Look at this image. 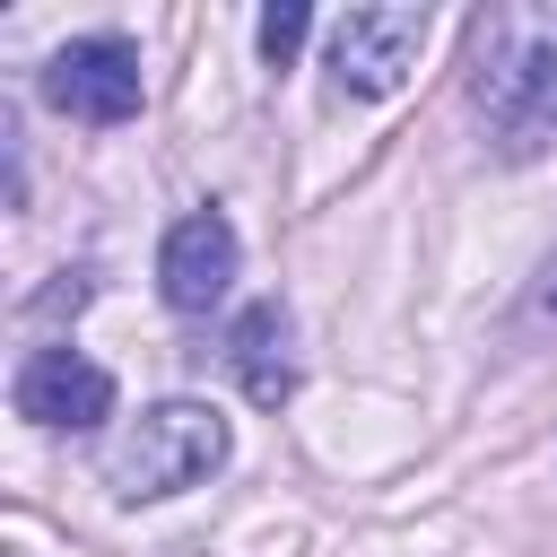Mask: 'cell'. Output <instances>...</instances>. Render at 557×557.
<instances>
[{
	"mask_svg": "<svg viewBox=\"0 0 557 557\" xmlns=\"http://www.w3.org/2000/svg\"><path fill=\"white\" fill-rule=\"evenodd\" d=\"M139 52L122 35H87V44H61L44 61V104H61L70 122H131L139 113Z\"/></svg>",
	"mask_w": 557,
	"mask_h": 557,
	"instance_id": "3957f363",
	"label": "cell"
},
{
	"mask_svg": "<svg viewBox=\"0 0 557 557\" xmlns=\"http://www.w3.org/2000/svg\"><path fill=\"white\" fill-rule=\"evenodd\" d=\"M479 113L505 157H540L557 139V44H531L513 70H479Z\"/></svg>",
	"mask_w": 557,
	"mask_h": 557,
	"instance_id": "5b68a950",
	"label": "cell"
},
{
	"mask_svg": "<svg viewBox=\"0 0 557 557\" xmlns=\"http://www.w3.org/2000/svg\"><path fill=\"white\" fill-rule=\"evenodd\" d=\"M226 287H235V226L218 209L174 218L157 244V296L174 313H209V305H226Z\"/></svg>",
	"mask_w": 557,
	"mask_h": 557,
	"instance_id": "8992f818",
	"label": "cell"
},
{
	"mask_svg": "<svg viewBox=\"0 0 557 557\" xmlns=\"http://www.w3.org/2000/svg\"><path fill=\"white\" fill-rule=\"evenodd\" d=\"M522 313H531V331H557V252L540 261V278H531V305H522Z\"/></svg>",
	"mask_w": 557,
	"mask_h": 557,
	"instance_id": "9c48e42d",
	"label": "cell"
},
{
	"mask_svg": "<svg viewBox=\"0 0 557 557\" xmlns=\"http://www.w3.org/2000/svg\"><path fill=\"white\" fill-rule=\"evenodd\" d=\"M305 35H313V9H305V0L261 9V61H270V70H287V61L305 52Z\"/></svg>",
	"mask_w": 557,
	"mask_h": 557,
	"instance_id": "ba28073f",
	"label": "cell"
},
{
	"mask_svg": "<svg viewBox=\"0 0 557 557\" xmlns=\"http://www.w3.org/2000/svg\"><path fill=\"white\" fill-rule=\"evenodd\" d=\"M17 418L52 426V435H87L113 418V374L78 348H26L17 366Z\"/></svg>",
	"mask_w": 557,
	"mask_h": 557,
	"instance_id": "277c9868",
	"label": "cell"
},
{
	"mask_svg": "<svg viewBox=\"0 0 557 557\" xmlns=\"http://www.w3.org/2000/svg\"><path fill=\"white\" fill-rule=\"evenodd\" d=\"M226 366H235V383H244L252 409H278V400L296 392V357H287V313H278V296H261V305L235 313Z\"/></svg>",
	"mask_w": 557,
	"mask_h": 557,
	"instance_id": "52a82bcc",
	"label": "cell"
},
{
	"mask_svg": "<svg viewBox=\"0 0 557 557\" xmlns=\"http://www.w3.org/2000/svg\"><path fill=\"white\" fill-rule=\"evenodd\" d=\"M218 461H226V418H218L209 400H157V409H139V426L113 444L104 479H113L122 505H139V496L200 487Z\"/></svg>",
	"mask_w": 557,
	"mask_h": 557,
	"instance_id": "6da1fadb",
	"label": "cell"
},
{
	"mask_svg": "<svg viewBox=\"0 0 557 557\" xmlns=\"http://www.w3.org/2000/svg\"><path fill=\"white\" fill-rule=\"evenodd\" d=\"M418 44H426V9L366 0V9L331 17V87L339 96H392L418 70Z\"/></svg>",
	"mask_w": 557,
	"mask_h": 557,
	"instance_id": "7a4b0ae2",
	"label": "cell"
}]
</instances>
